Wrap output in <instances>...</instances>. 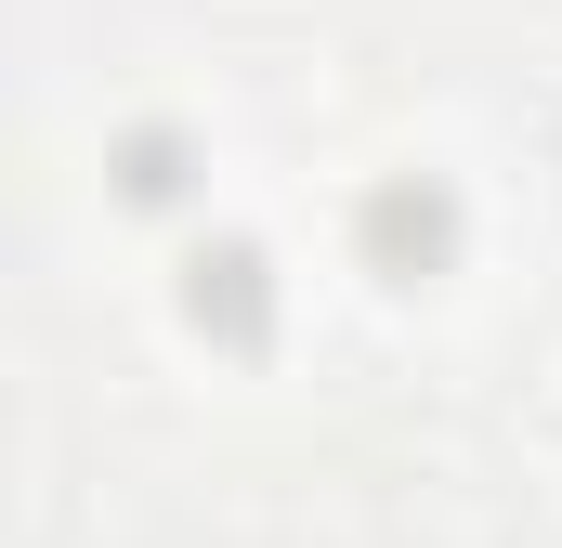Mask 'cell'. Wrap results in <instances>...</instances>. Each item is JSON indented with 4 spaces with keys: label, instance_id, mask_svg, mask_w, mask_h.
<instances>
[{
    "label": "cell",
    "instance_id": "cell-1",
    "mask_svg": "<svg viewBox=\"0 0 562 548\" xmlns=\"http://www.w3.org/2000/svg\"><path fill=\"white\" fill-rule=\"evenodd\" d=\"M353 236H367V262L393 274V287H419V274L458 262V196H445V183H419V170H393V183H367Z\"/></svg>",
    "mask_w": 562,
    "mask_h": 548
},
{
    "label": "cell",
    "instance_id": "cell-2",
    "mask_svg": "<svg viewBox=\"0 0 562 548\" xmlns=\"http://www.w3.org/2000/svg\"><path fill=\"white\" fill-rule=\"evenodd\" d=\"M183 313H196L210 340L262 353V327H276V274H262V249H196V262H183Z\"/></svg>",
    "mask_w": 562,
    "mask_h": 548
},
{
    "label": "cell",
    "instance_id": "cell-3",
    "mask_svg": "<svg viewBox=\"0 0 562 548\" xmlns=\"http://www.w3.org/2000/svg\"><path fill=\"white\" fill-rule=\"evenodd\" d=\"M183 170H196V157H183V132H157V118L119 144V196H144V209H170V196H183Z\"/></svg>",
    "mask_w": 562,
    "mask_h": 548
}]
</instances>
